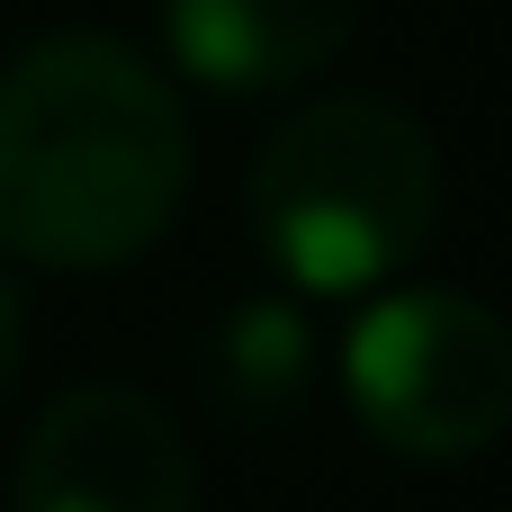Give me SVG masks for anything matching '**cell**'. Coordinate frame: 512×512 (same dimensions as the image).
I'll return each instance as SVG.
<instances>
[{
	"instance_id": "6da1fadb",
	"label": "cell",
	"mask_w": 512,
	"mask_h": 512,
	"mask_svg": "<svg viewBox=\"0 0 512 512\" xmlns=\"http://www.w3.org/2000/svg\"><path fill=\"white\" fill-rule=\"evenodd\" d=\"M189 198V108L126 36H36L0 63V261L117 270Z\"/></svg>"
},
{
	"instance_id": "7a4b0ae2",
	"label": "cell",
	"mask_w": 512,
	"mask_h": 512,
	"mask_svg": "<svg viewBox=\"0 0 512 512\" xmlns=\"http://www.w3.org/2000/svg\"><path fill=\"white\" fill-rule=\"evenodd\" d=\"M243 216L261 261L297 297L387 288L441 216V144L405 99L324 90L306 99L243 180Z\"/></svg>"
},
{
	"instance_id": "3957f363",
	"label": "cell",
	"mask_w": 512,
	"mask_h": 512,
	"mask_svg": "<svg viewBox=\"0 0 512 512\" xmlns=\"http://www.w3.org/2000/svg\"><path fill=\"white\" fill-rule=\"evenodd\" d=\"M342 387L396 459H477L512 432V324L468 288H396L351 324Z\"/></svg>"
},
{
	"instance_id": "277c9868",
	"label": "cell",
	"mask_w": 512,
	"mask_h": 512,
	"mask_svg": "<svg viewBox=\"0 0 512 512\" xmlns=\"http://www.w3.org/2000/svg\"><path fill=\"white\" fill-rule=\"evenodd\" d=\"M18 512H198V459L144 387H63L18 450Z\"/></svg>"
},
{
	"instance_id": "5b68a950",
	"label": "cell",
	"mask_w": 512,
	"mask_h": 512,
	"mask_svg": "<svg viewBox=\"0 0 512 512\" xmlns=\"http://www.w3.org/2000/svg\"><path fill=\"white\" fill-rule=\"evenodd\" d=\"M360 9L369 0H162V36L198 90L261 99L315 81L360 36Z\"/></svg>"
},
{
	"instance_id": "8992f818",
	"label": "cell",
	"mask_w": 512,
	"mask_h": 512,
	"mask_svg": "<svg viewBox=\"0 0 512 512\" xmlns=\"http://www.w3.org/2000/svg\"><path fill=\"white\" fill-rule=\"evenodd\" d=\"M315 378V324L288 297H234L198 342V387L225 423H279Z\"/></svg>"
},
{
	"instance_id": "52a82bcc",
	"label": "cell",
	"mask_w": 512,
	"mask_h": 512,
	"mask_svg": "<svg viewBox=\"0 0 512 512\" xmlns=\"http://www.w3.org/2000/svg\"><path fill=\"white\" fill-rule=\"evenodd\" d=\"M18 360H27V297H18V279L0 270V396H9V378H18Z\"/></svg>"
}]
</instances>
